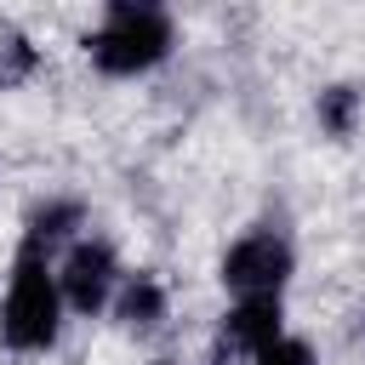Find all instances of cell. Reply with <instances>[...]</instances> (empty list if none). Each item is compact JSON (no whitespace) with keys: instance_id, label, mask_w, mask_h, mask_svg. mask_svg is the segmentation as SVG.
Wrapping results in <instances>:
<instances>
[{"instance_id":"1","label":"cell","mask_w":365,"mask_h":365,"mask_svg":"<svg viewBox=\"0 0 365 365\" xmlns=\"http://www.w3.org/2000/svg\"><path fill=\"white\" fill-rule=\"evenodd\" d=\"M57 336H63V285H57L51 251L23 240L11 257L6 302H0V342L11 354H51Z\"/></svg>"},{"instance_id":"2","label":"cell","mask_w":365,"mask_h":365,"mask_svg":"<svg viewBox=\"0 0 365 365\" xmlns=\"http://www.w3.org/2000/svg\"><path fill=\"white\" fill-rule=\"evenodd\" d=\"M171 46H177V23L165 6H148V0L103 6V23L86 34V57L108 80H137V74L160 68L171 57Z\"/></svg>"},{"instance_id":"3","label":"cell","mask_w":365,"mask_h":365,"mask_svg":"<svg viewBox=\"0 0 365 365\" xmlns=\"http://www.w3.org/2000/svg\"><path fill=\"white\" fill-rule=\"evenodd\" d=\"M291 274H297V251H291V240L279 228H251V234H240L222 251V291L234 302H245V297H285Z\"/></svg>"},{"instance_id":"4","label":"cell","mask_w":365,"mask_h":365,"mask_svg":"<svg viewBox=\"0 0 365 365\" xmlns=\"http://www.w3.org/2000/svg\"><path fill=\"white\" fill-rule=\"evenodd\" d=\"M120 279H125V274H120V257H114V245L97 240V234H80V240L63 251V262H57L63 308H74V314H86V319L114 302Z\"/></svg>"},{"instance_id":"5","label":"cell","mask_w":365,"mask_h":365,"mask_svg":"<svg viewBox=\"0 0 365 365\" xmlns=\"http://www.w3.org/2000/svg\"><path fill=\"white\" fill-rule=\"evenodd\" d=\"M285 336V297H245L222 314L217 325V354H240L257 359L262 348H274Z\"/></svg>"},{"instance_id":"6","label":"cell","mask_w":365,"mask_h":365,"mask_svg":"<svg viewBox=\"0 0 365 365\" xmlns=\"http://www.w3.org/2000/svg\"><path fill=\"white\" fill-rule=\"evenodd\" d=\"M108 308H114V319H120L125 331H154L171 302H165V285H160L154 274H125Z\"/></svg>"},{"instance_id":"7","label":"cell","mask_w":365,"mask_h":365,"mask_svg":"<svg viewBox=\"0 0 365 365\" xmlns=\"http://www.w3.org/2000/svg\"><path fill=\"white\" fill-rule=\"evenodd\" d=\"M80 228H86V205H80V200H46V205L29 217L23 240L40 245V251H57V245H74Z\"/></svg>"},{"instance_id":"8","label":"cell","mask_w":365,"mask_h":365,"mask_svg":"<svg viewBox=\"0 0 365 365\" xmlns=\"http://www.w3.org/2000/svg\"><path fill=\"white\" fill-rule=\"evenodd\" d=\"M314 114H319V131L342 143V137H354V125L365 114V91L359 86H325L319 103H314Z\"/></svg>"},{"instance_id":"9","label":"cell","mask_w":365,"mask_h":365,"mask_svg":"<svg viewBox=\"0 0 365 365\" xmlns=\"http://www.w3.org/2000/svg\"><path fill=\"white\" fill-rule=\"evenodd\" d=\"M29 68H34V46L23 34H6V46H0V86H17Z\"/></svg>"},{"instance_id":"10","label":"cell","mask_w":365,"mask_h":365,"mask_svg":"<svg viewBox=\"0 0 365 365\" xmlns=\"http://www.w3.org/2000/svg\"><path fill=\"white\" fill-rule=\"evenodd\" d=\"M251 365H314V348L302 342V336H279L274 348H262Z\"/></svg>"}]
</instances>
